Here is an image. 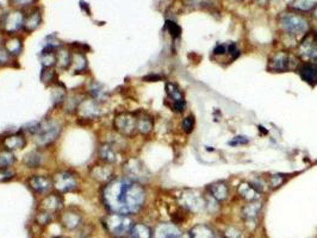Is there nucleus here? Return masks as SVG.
Listing matches in <instances>:
<instances>
[{
	"instance_id": "1",
	"label": "nucleus",
	"mask_w": 317,
	"mask_h": 238,
	"mask_svg": "<svg viewBox=\"0 0 317 238\" xmlns=\"http://www.w3.org/2000/svg\"><path fill=\"white\" fill-rule=\"evenodd\" d=\"M101 198L104 207L110 213L132 216L144 206L147 192L142 183L125 176H114L111 181L103 185Z\"/></svg>"
},
{
	"instance_id": "2",
	"label": "nucleus",
	"mask_w": 317,
	"mask_h": 238,
	"mask_svg": "<svg viewBox=\"0 0 317 238\" xmlns=\"http://www.w3.org/2000/svg\"><path fill=\"white\" fill-rule=\"evenodd\" d=\"M61 132L62 125L60 124L59 120L47 118L42 122H38L37 130L32 135V138H34L36 146L43 149V148H48L53 143H55L59 140Z\"/></svg>"
},
{
	"instance_id": "3",
	"label": "nucleus",
	"mask_w": 317,
	"mask_h": 238,
	"mask_svg": "<svg viewBox=\"0 0 317 238\" xmlns=\"http://www.w3.org/2000/svg\"><path fill=\"white\" fill-rule=\"evenodd\" d=\"M132 225L134 223L130 219V216L110 213L103 218V227L112 238H123L128 236L130 234Z\"/></svg>"
},
{
	"instance_id": "4",
	"label": "nucleus",
	"mask_w": 317,
	"mask_h": 238,
	"mask_svg": "<svg viewBox=\"0 0 317 238\" xmlns=\"http://www.w3.org/2000/svg\"><path fill=\"white\" fill-rule=\"evenodd\" d=\"M53 187L59 194L75 192L80 187V177L78 173L71 169L56 170L51 176Z\"/></svg>"
},
{
	"instance_id": "5",
	"label": "nucleus",
	"mask_w": 317,
	"mask_h": 238,
	"mask_svg": "<svg viewBox=\"0 0 317 238\" xmlns=\"http://www.w3.org/2000/svg\"><path fill=\"white\" fill-rule=\"evenodd\" d=\"M112 128L119 136L134 137L137 134V114L131 112L116 113L112 120Z\"/></svg>"
},
{
	"instance_id": "6",
	"label": "nucleus",
	"mask_w": 317,
	"mask_h": 238,
	"mask_svg": "<svg viewBox=\"0 0 317 238\" xmlns=\"http://www.w3.org/2000/svg\"><path fill=\"white\" fill-rule=\"evenodd\" d=\"M279 25L284 32L291 36L304 35L309 29V23L301 14L284 13L279 18Z\"/></svg>"
},
{
	"instance_id": "7",
	"label": "nucleus",
	"mask_w": 317,
	"mask_h": 238,
	"mask_svg": "<svg viewBox=\"0 0 317 238\" xmlns=\"http://www.w3.org/2000/svg\"><path fill=\"white\" fill-rule=\"evenodd\" d=\"M124 176L138 183H147L150 179V173L138 159L130 158L122 164Z\"/></svg>"
},
{
	"instance_id": "8",
	"label": "nucleus",
	"mask_w": 317,
	"mask_h": 238,
	"mask_svg": "<svg viewBox=\"0 0 317 238\" xmlns=\"http://www.w3.org/2000/svg\"><path fill=\"white\" fill-rule=\"evenodd\" d=\"M25 14L20 10H11L6 12L0 19V28L7 35H16L23 29Z\"/></svg>"
},
{
	"instance_id": "9",
	"label": "nucleus",
	"mask_w": 317,
	"mask_h": 238,
	"mask_svg": "<svg viewBox=\"0 0 317 238\" xmlns=\"http://www.w3.org/2000/svg\"><path fill=\"white\" fill-rule=\"evenodd\" d=\"M296 66H300L297 60L294 56L290 55V54L284 53V51L274 54L270 59V61H268V69L272 72H276V73H283V72L290 71V69L295 68Z\"/></svg>"
},
{
	"instance_id": "10",
	"label": "nucleus",
	"mask_w": 317,
	"mask_h": 238,
	"mask_svg": "<svg viewBox=\"0 0 317 238\" xmlns=\"http://www.w3.org/2000/svg\"><path fill=\"white\" fill-rule=\"evenodd\" d=\"M75 113H77L78 117L83 120H96L101 118L103 114L102 104L93 100L92 98H84V100L80 102V105L78 106V110Z\"/></svg>"
},
{
	"instance_id": "11",
	"label": "nucleus",
	"mask_w": 317,
	"mask_h": 238,
	"mask_svg": "<svg viewBox=\"0 0 317 238\" xmlns=\"http://www.w3.org/2000/svg\"><path fill=\"white\" fill-rule=\"evenodd\" d=\"M89 175L96 182L105 185L114 177V167L112 164L99 161L98 163L92 164L89 169Z\"/></svg>"
},
{
	"instance_id": "12",
	"label": "nucleus",
	"mask_w": 317,
	"mask_h": 238,
	"mask_svg": "<svg viewBox=\"0 0 317 238\" xmlns=\"http://www.w3.org/2000/svg\"><path fill=\"white\" fill-rule=\"evenodd\" d=\"M26 186L31 189L35 194L38 195H47L49 194L53 189V180L51 176L47 175H41V174H34V175H30L26 179Z\"/></svg>"
},
{
	"instance_id": "13",
	"label": "nucleus",
	"mask_w": 317,
	"mask_h": 238,
	"mask_svg": "<svg viewBox=\"0 0 317 238\" xmlns=\"http://www.w3.org/2000/svg\"><path fill=\"white\" fill-rule=\"evenodd\" d=\"M180 204L181 206L185 207L186 210L191 212H201L204 209L205 201L201 194L195 191H187L180 195Z\"/></svg>"
},
{
	"instance_id": "14",
	"label": "nucleus",
	"mask_w": 317,
	"mask_h": 238,
	"mask_svg": "<svg viewBox=\"0 0 317 238\" xmlns=\"http://www.w3.org/2000/svg\"><path fill=\"white\" fill-rule=\"evenodd\" d=\"M166 93H167L168 100L172 102L173 111H176L178 113L183 112L185 110L186 102L183 92H181V89L178 87V85L173 82H167L166 83Z\"/></svg>"
},
{
	"instance_id": "15",
	"label": "nucleus",
	"mask_w": 317,
	"mask_h": 238,
	"mask_svg": "<svg viewBox=\"0 0 317 238\" xmlns=\"http://www.w3.org/2000/svg\"><path fill=\"white\" fill-rule=\"evenodd\" d=\"M26 143H28V141H26V136L22 131L12 132V134L6 135L1 141L2 148H4V149L10 150V152L12 153L23 150L24 148L26 147Z\"/></svg>"
},
{
	"instance_id": "16",
	"label": "nucleus",
	"mask_w": 317,
	"mask_h": 238,
	"mask_svg": "<svg viewBox=\"0 0 317 238\" xmlns=\"http://www.w3.org/2000/svg\"><path fill=\"white\" fill-rule=\"evenodd\" d=\"M60 222L67 230H75L83 225V216L75 209H66L60 215Z\"/></svg>"
},
{
	"instance_id": "17",
	"label": "nucleus",
	"mask_w": 317,
	"mask_h": 238,
	"mask_svg": "<svg viewBox=\"0 0 317 238\" xmlns=\"http://www.w3.org/2000/svg\"><path fill=\"white\" fill-rule=\"evenodd\" d=\"M40 210L48 211L50 213H59L63 210V199L61 194L59 193H49L48 195H44V198L42 199L40 206Z\"/></svg>"
},
{
	"instance_id": "18",
	"label": "nucleus",
	"mask_w": 317,
	"mask_h": 238,
	"mask_svg": "<svg viewBox=\"0 0 317 238\" xmlns=\"http://www.w3.org/2000/svg\"><path fill=\"white\" fill-rule=\"evenodd\" d=\"M300 55L317 65V37L315 35L307 36L300 46Z\"/></svg>"
},
{
	"instance_id": "19",
	"label": "nucleus",
	"mask_w": 317,
	"mask_h": 238,
	"mask_svg": "<svg viewBox=\"0 0 317 238\" xmlns=\"http://www.w3.org/2000/svg\"><path fill=\"white\" fill-rule=\"evenodd\" d=\"M98 158L99 161L105 163L114 165L118 162V152H117L116 144L105 142L102 143L98 148Z\"/></svg>"
},
{
	"instance_id": "20",
	"label": "nucleus",
	"mask_w": 317,
	"mask_h": 238,
	"mask_svg": "<svg viewBox=\"0 0 317 238\" xmlns=\"http://www.w3.org/2000/svg\"><path fill=\"white\" fill-rule=\"evenodd\" d=\"M298 74L302 80L306 81L310 86L317 85V65L313 62H306L298 66Z\"/></svg>"
},
{
	"instance_id": "21",
	"label": "nucleus",
	"mask_w": 317,
	"mask_h": 238,
	"mask_svg": "<svg viewBox=\"0 0 317 238\" xmlns=\"http://www.w3.org/2000/svg\"><path fill=\"white\" fill-rule=\"evenodd\" d=\"M44 161V155L42 153L41 148L31 150L23 158V164L25 165L28 169H38L42 167Z\"/></svg>"
},
{
	"instance_id": "22",
	"label": "nucleus",
	"mask_w": 317,
	"mask_h": 238,
	"mask_svg": "<svg viewBox=\"0 0 317 238\" xmlns=\"http://www.w3.org/2000/svg\"><path fill=\"white\" fill-rule=\"evenodd\" d=\"M89 63H87V57L84 51H72V62L69 71L73 74H80L87 71Z\"/></svg>"
},
{
	"instance_id": "23",
	"label": "nucleus",
	"mask_w": 317,
	"mask_h": 238,
	"mask_svg": "<svg viewBox=\"0 0 317 238\" xmlns=\"http://www.w3.org/2000/svg\"><path fill=\"white\" fill-rule=\"evenodd\" d=\"M154 238H183L180 229L174 224H160L155 229Z\"/></svg>"
},
{
	"instance_id": "24",
	"label": "nucleus",
	"mask_w": 317,
	"mask_h": 238,
	"mask_svg": "<svg viewBox=\"0 0 317 238\" xmlns=\"http://www.w3.org/2000/svg\"><path fill=\"white\" fill-rule=\"evenodd\" d=\"M42 24V13L38 8H34L32 11H30L28 14L25 16V19H24V26L23 29L25 30L26 32H34L41 26Z\"/></svg>"
},
{
	"instance_id": "25",
	"label": "nucleus",
	"mask_w": 317,
	"mask_h": 238,
	"mask_svg": "<svg viewBox=\"0 0 317 238\" xmlns=\"http://www.w3.org/2000/svg\"><path fill=\"white\" fill-rule=\"evenodd\" d=\"M89 94H90V98H92L93 100L103 104V102L107 101L108 96H110V92L107 91V88L104 85L97 82V81H93V82L90 85Z\"/></svg>"
},
{
	"instance_id": "26",
	"label": "nucleus",
	"mask_w": 317,
	"mask_h": 238,
	"mask_svg": "<svg viewBox=\"0 0 317 238\" xmlns=\"http://www.w3.org/2000/svg\"><path fill=\"white\" fill-rule=\"evenodd\" d=\"M2 47H4L5 49L7 50V53L10 54L11 56L16 57L18 55H20V53H22L23 40L20 37H18V36L12 35L4 41V46Z\"/></svg>"
},
{
	"instance_id": "27",
	"label": "nucleus",
	"mask_w": 317,
	"mask_h": 238,
	"mask_svg": "<svg viewBox=\"0 0 317 238\" xmlns=\"http://www.w3.org/2000/svg\"><path fill=\"white\" fill-rule=\"evenodd\" d=\"M72 62V51L67 48L61 47L56 51V68L61 71H68Z\"/></svg>"
},
{
	"instance_id": "28",
	"label": "nucleus",
	"mask_w": 317,
	"mask_h": 238,
	"mask_svg": "<svg viewBox=\"0 0 317 238\" xmlns=\"http://www.w3.org/2000/svg\"><path fill=\"white\" fill-rule=\"evenodd\" d=\"M154 128L153 118L149 114L141 112L137 114V132L141 135H149Z\"/></svg>"
},
{
	"instance_id": "29",
	"label": "nucleus",
	"mask_w": 317,
	"mask_h": 238,
	"mask_svg": "<svg viewBox=\"0 0 317 238\" xmlns=\"http://www.w3.org/2000/svg\"><path fill=\"white\" fill-rule=\"evenodd\" d=\"M190 237L191 238H215L216 234L215 231L212 230V228H210L209 225L198 224L190 230Z\"/></svg>"
},
{
	"instance_id": "30",
	"label": "nucleus",
	"mask_w": 317,
	"mask_h": 238,
	"mask_svg": "<svg viewBox=\"0 0 317 238\" xmlns=\"http://www.w3.org/2000/svg\"><path fill=\"white\" fill-rule=\"evenodd\" d=\"M129 236L130 238H153V234L148 225L143 223H136L132 225Z\"/></svg>"
},
{
	"instance_id": "31",
	"label": "nucleus",
	"mask_w": 317,
	"mask_h": 238,
	"mask_svg": "<svg viewBox=\"0 0 317 238\" xmlns=\"http://www.w3.org/2000/svg\"><path fill=\"white\" fill-rule=\"evenodd\" d=\"M210 192L213 199L218 201H223L228 198L229 188L224 182H216L210 186Z\"/></svg>"
},
{
	"instance_id": "32",
	"label": "nucleus",
	"mask_w": 317,
	"mask_h": 238,
	"mask_svg": "<svg viewBox=\"0 0 317 238\" xmlns=\"http://www.w3.org/2000/svg\"><path fill=\"white\" fill-rule=\"evenodd\" d=\"M66 98H67V91L63 87L61 83H54L53 85V91H51V99L55 106H60L65 102Z\"/></svg>"
},
{
	"instance_id": "33",
	"label": "nucleus",
	"mask_w": 317,
	"mask_h": 238,
	"mask_svg": "<svg viewBox=\"0 0 317 238\" xmlns=\"http://www.w3.org/2000/svg\"><path fill=\"white\" fill-rule=\"evenodd\" d=\"M238 194L249 201H254L259 198V192L250 183L243 182L238 186Z\"/></svg>"
},
{
	"instance_id": "34",
	"label": "nucleus",
	"mask_w": 317,
	"mask_h": 238,
	"mask_svg": "<svg viewBox=\"0 0 317 238\" xmlns=\"http://www.w3.org/2000/svg\"><path fill=\"white\" fill-rule=\"evenodd\" d=\"M261 210V204L259 203H250L247 206L243 207L242 216L247 222H254L258 218L259 212Z\"/></svg>"
},
{
	"instance_id": "35",
	"label": "nucleus",
	"mask_w": 317,
	"mask_h": 238,
	"mask_svg": "<svg viewBox=\"0 0 317 238\" xmlns=\"http://www.w3.org/2000/svg\"><path fill=\"white\" fill-rule=\"evenodd\" d=\"M16 156L14 153L10 152L7 149H0V168H11L12 165L16 163Z\"/></svg>"
},
{
	"instance_id": "36",
	"label": "nucleus",
	"mask_w": 317,
	"mask_h": 238,
	"mask_svg": "<svg viewBox=\"0 0 317 238\" xmlns=\"http://www.w3.org/2000/svg\"><path fill=\"white\" fill-rule=\"evenodd\" d=\"M41 81L47 86H53L56 83V72L53 68H43L41 74Z\"/></svg>"
},
{
	"instance_id": "37",
	"label": "nucleus",
	"mask_w": 317,
	"mask_h": 238,
	"mask_svg": "<svg viewBox=\"0 0 317 238\" xmlns=\"http://www.w3.org/2000/svg\"><path fill=\"white\" fill-rule=\"evenodd\" d=\"M51 221H53V213L38 209L37 213H36V222H37V224L48 225Z\"/></svg>"
},
{
	"instance_id": "38",
	"label": "nucleus",
	"mask_w": 317,
	"mask_h": 238,
	"mask_svg": "<svg viewBox=\"0 0 317 238\" xmlns=\"http://www.w3.org/2000/svg\"><path fill=\"white\" fill-rule=\"evenodd\" d=\"M16 177V170L13 168H0V182L11 181Z\"/></svg>"
},
{
	"instance_id": "39",
	"label": "nucleus",
	"mask_w": 317,
	"mask_h": 238,
	"mask_svg": "<svg viewBox=\"0 0 317 238\" xmlns=\"http://www.w3.org/2000/svg\"><path fill=\"white\" fill-rule=\"evenodd\" d=\"M12 60H13V56H11L4 47H0V67H7Z\"/></svg>"
},
{
	"instance_id": "40",
	"label": "nucleus",
	"mask_w": 317,
	"mask_h": 238,
	"mask_svg": "<svg viewBox=\"0 0 317 238\" xmlns=\"http://www.w3.org/2000/svg\"><path fill=\"white\" fill-rule=\"evenodd\" d=\"M166 29H167V31L170 32L173 37H179L181 34L180 26L178 25L177 23L172 22V20H167V22H166Z\"/></svg>"
},
{
	"instance_id": "41",
	"label": "nucleus",
	"mask_w": 317,
	"mask_h": 238,
	"mask_svg": "<svg viewBox=\"0 0 317 238\" xmlns=\"http://www.w3.org/2000/svg\"><path fill=\"white\" fill-rule=\"evenodd\" d=\"M193 126H195V117L193 116L186 117V118L183 120V129L184 131L187 132V134L192 132Z\"/></svg>"
},
{
	"instance_id": "42",
	"label": "nucleus",
	"mask_w": 317,
	"mask_h": 238,
	"mask_svg": "<svg viewBox=\"0 0 317 238\" xmlns=\"http://www.w3.org/2000/svg\"><path fill=\"white\" fill-rule=\"evenodd\" d=\"M225 238H242V234H241L240 230H237L236 228H229L228 230L225 231L224 235Z\"/></svg>"
},
{
	"instance_id": "43",
	"label": "nucleus",
	"mask_w": 317,
	"mask_h": 238,
	"mask_svg": "<svg viewBox=\"0 0 317 238\" xmlns=\"http://www.w3.org/2000/svg\"><path fill=\"white\" fill-rule=\"evenodd\" d=\"M12 4H14L16 6H19V7H24V6H29L35 4L36 0H10Z\"/></svg>"
},
{
	"instance_id": "44",
	"label": "nucleus",
	"mask_w": 317,
	"mask_h": 238,
	"mask_svg": "<svg viewBox=\"0 0 317 238\" xmlns=\"http://www.w3.org/2000/svg\"><path fill=\"white\" fill-rule=\"evenodd\" d=\"M246 144V143H248V140H247L246 137H242L241 138V141L240 140H237V137L235 138L234 141H232V142H229V144H230V146H237V144Z\"/></svg>"
},
{
	"instance_id": "45",
	"label": "nucleus",
	"mask_w": 317,
	"mask_h": 238,
	"mask_svg": "<svg viewBox=\"0 0 317 238\" xmlns=\"http://www.w3.org/2000/svg\"><path fill=\"white\" fill-rule=\"evenodd\" d=\"M314 16H315V17L317 18V8H316V11H315V12H314Z\"/></svg>"
},
{
	"instance_id": "46",
	"label": "nucleus",
	"mask_w": 317,
	"mask_h": 238,
	"mask_svg": "<svg viewBox=\"0 0 317 238\" xmlns=\"http://www.w3.org/2000/svg\"><path fill=\"white\" fill-rule=\"evenodd\" d=\"M54 238H66V237H63V236H57V237H54Z\"/></svg>"
}]
</instances>
